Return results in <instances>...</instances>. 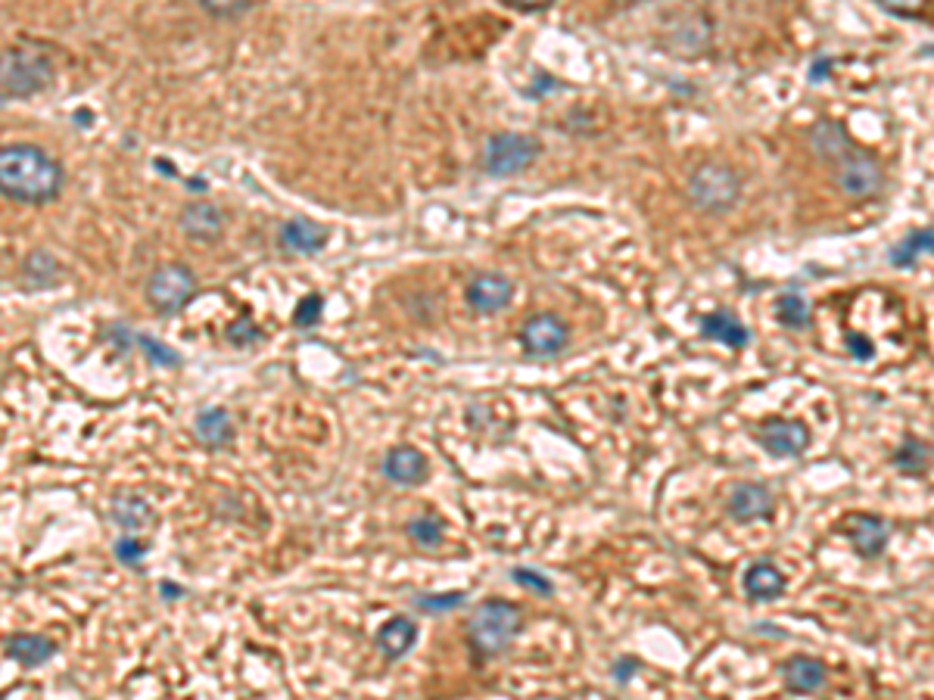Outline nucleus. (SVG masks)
<instances>
[{
	"mask_svg": "<svg viewBox=\"0 0 934 700\" xmlns=\"http://www.w3.org/2000/svg\"><path fill=\"white\" fill-rule=\"evenodd\" d=\"M160 595H165V601H178V598H184V589L165 579V582H160Z\"/></svg>",
	"mask_w": 934,
	"mask_h": 700,
	"instance_id": "obj_37",
	"label": "nucleus"
},
{
	"mask_svg": "<svg viewBox=\"0 0 934 700\" xmlns=\"http://www.w3.org/2000/svg\"><path fill=\"white\" fill-rule=\"evenodd\" d=\"M568 343L570 327L551 312L530 314L520 327V346L527 355H536V358H554V355L568 349Z\"/></svg>",
	"mask_w": 934,
	"mask_h": 700,
	"instance_id": "obj_8",
	"label": "nucleus"
},
{
	"mask_svg": "<svg viewBox=\"0 0 934 700\" xmlns=\"http://www.w3.org/2000/svg\"><path fill=\"white\" fill-rule=\"evenodd\" d=\"M138 346H144V355H147L153 365H163V368H182V355L172 349V346H165V343H156V340H150V336H138Z\"/></svg>",
	"mask_w": 934,
	"mask_h": 700,
	"instance_id": "obj_29",
	"label": "nucleus"
},
{
	"mask_svg": "<svg viewBox=\"0 0 934 700\" xmlns=\"http://www.w3.org/2000/svg\"><path fill=\"white\" fill-rule=\"evenodd\" d=\"M806 141H810V149H813L823 163H828V166H835L847 149L857 147L842 122H832V119L816 122V125L810 129V134H806Z\"/></svg>",
	"mask_w": 934,
	"mask_h": 700,
	"instance_id": "obj_20",
	"label": "nucleus"
},
{
	"mask_svg": "<svg viewBox=\"0 0 934 700\" xmlns=\"http://www.w3.org/2000/svg\"><path fill=\"white\" fill-rule=\"evenodd\" d=\"M514 10H524V13H536V10H549L554 0H505Z\"/></svg>",
	"mask_w": 934,
	"mask_h": 700,
	"instance_id": "obj_36",
	"label": "nucleus"
},
{
	"mask_svg": "<svg viewBox=\"0 0 934 700\" xmlns=\"http://www.w3.org/2000/svg\"><path fill=\"white\" fill-rule=\"evenodd\" d=\"M844 533H847V538H850L854 552L860 554V557H866V560H876V557H881L884 548H888V538H891L888 523L876 514L847 516Z\"/></svg>",
	"mask_w": 934,
	"mask_h": 700,
	"instance_id": "obj_11",
	"label": "nucleus"
},
{
	"mask_svg": "<svg viewBox=\"0 0 934 700\" xmlns=\"http://www.w3.org/2000/svg\"><path fill=\"white\" fill-rule=\"evenodd\" d=\"M384 477L396 486H421L430 477V462L415 445H396L386 452Z\"/></svg>",
	"mask_w": 934,
	"mask_h": 700,
	"instance_id": "obj_13",
	"label": "nucleus"
},
{
	"mask_svg": "<svg viewBox=\"0 0 934 700\" xmlns=\"http://www.w3.org/2000/svg\"><path fill=\"white\" fill-rule=\"evenodd\" d=\"M197 293H200L197 275L182 262L160 265L147 280V302L156 314H178L197 299Z\"/></svg>",
	"mask_w": 934,
	"mask_h": 700,
	"instance_id": "obj_5",
	"label": "nucleus"
},
{
	"mask_svg": "<svg viewBox=\"0 0 934 700\" xmlns=\"http://www.w3.org/2000/svg\"><path fill=\"white\" fill-rule=\"evenodd\" d=\"M374 642H377L381 657L389 660V664H396V660L408 657L415 642H418V623L411 616H405V613H396V616H389L384 626L377 629Z\"/></svg>",
	"mask_w": 934,
	"mask_h": 700,
	"instance_id": "obj_14",
	"label": "nucleus"
},
{
	"mask_svg": "<svg viewBox=\"0 0 934 700\" xmlns=\"http://www.w3.org/2000/svg\"><path fill=\"white\" fill-rule=\"evenodd\" d=\"M3 654H7V660H17L25 669H35V666L54 660L56 642L47 635H37V632H17V635L3 638Z\"/></svg>",
	"mask_w": 934,
	"mask_h": 700,
	"instance_id": "obj_15",
	"label": "nucleus"
},
{
	"mask_svg": "<svg viewBox=\"0 0 934 700\" xmlns=\"http://www.w3.org/2000/svg\"><path fill=\"white\" fill-rule=\"evenodd\" d=\"M726 511L735 523H757V520H770L776 511V498L767 486L760 482H735L726 498Z\"/></svg>",
	"mask_w": 934,
	"mask_h": 700,
	"instance_id": "obj_10",
	"label": "nucleus"
},
{
	"mask_svg": "<svg viewBox=\"0 0 934 700\" xmlns=\"http://www.w3.org/2000/svg\"><path fill=\"white\" fill-rule=\"evenodd\" d=\"M54 78L51 59L29 47H7L3 51V69H0V85H3V100H25L41 93Z\"/></svg>",
	"mask_w": 934,
	"mask_h": 700,
	"instance_id": "obj_4",
	"label": "nucleus"
},
{
	"mask_svg": "<svg viewBox=\"0 0 934 700\" xmlns=\"http://www.w3.org/2000/svg\"><path fill=\"white\" fill-rule=\"evenodd\" d=\"M112 552H116V560H119V564H125V567H138V564H141V560H144V557H147V545H144V542H138V538H119V545H116V548H112Z\"/></svg>",
	"mask_w": 934,
	"mask_h": 700,
	"instance_id": "obj_32",
	"label": "nucleus"
},
{
	"mask_svg": "<svg viewBox=\"0 0 934 700\" xmlns=\"http://www.w3.org/2000/svg\"><path fill=\"white\" fill-rule=\"evenodd\" d=\"M514 296V284L505 275H476L468 290H464V299L468 305L480 314H495L502 309L512 305Z\"/></svg>",
	"mask_w": 934,
	"mask_h": 700,
	"instance_id": "obj_12",
	"label": "nucleus"
},
{
	"mask_svg": "<svg viewBox=\"0 0 934 700\" xmlns=\"http://www.w3.org/2000/svg\"><path fill=\"white\" fill-rule=\"evenodd\" d=\"M701 333L714 343H723L729 349H745L751 343V333L748 327L735 318L733 312H714L701 318Z\"/></svg>",
	"mask_w": 934,
	"mask_h": 700,
	"instance_id": "obj_22",
	"label": "nucleus"
},
{
	"mask_svg": "<svg viewBox=\"0 0 934 700\" xmlns=\"http://www.w3.org/2000/svg\"><path fill=\"white\" fill-rule=\"evenodd\" d=\"M928 458H932L928 445L919 443V440H906V443L898 448V455H894V464H898L903 474H913V477H919V474H925V467H928Z\"/></svg>",
	"mask_w": 934,
	"mask_h": 700,
	"instance_id": "obj_26",
	"label": "nucleus"
},
{
	"mask_svg": "<svg viewBox=\"0 0 934 700\" xmlns=\"http://www.w3.org/2000/svg\"><path fill=\"white\" fill-rule=\"evenodd\" d=\"M741 586H745V595L751 601H776L785 591V573L779 570L772 560H757L745 570Z\"/></svg>",
	"mask_w": 934,
	"mask_h": 700,
	"instance_id": "obj_21",
	"label": "nucleus"
},
{
	"mask_svg": "<svg viewBox=\"0 0 934 700\" xmlns=\"http://www.w3.org/2000/svg\"><path fill=\"white\" fill-rule=\"evenodd\" d=\"M928 249H934V231H913V234L903 240V243L894 246L891 262L903 268V265H913V262H916L922 253H928Z\"/></svg>",
	"mask_w": 934,
	"mask_h": 700,
	"instance_id": "obj_25",
	"label": "nucleus"
},
{
	"mask_svg": "<svg viewBox=\"0 0 934 700\" xmlns=\"http://www.w3.org/2000/svg\"><path fill=\"white\" fill-rule=\"evenodd\" d=\"M281 246L290 249L296 256H315L325 249V243L330 240V231L321 222H311V219H290V222L281 224Z\"/></svg>",
	"mask_w": 934,
	"mask_h": 700,
	"instance_id": "obj_16",
	"label": "nucleus"
},
{
	"mask_svg": "<svg viewBox=\"0 0 934 700\" xmlns=\"http://www.w3.org/2000/svg\"><path fill=\"white\" fill-rule=\"evenodd\" d=\"M881 7L894 16H916L919 10L925 7V0H881Z\"/></svg>",
	"mask_w": 934,
	"mask_h": 700,
	"instance_id": "obj_35",
	"label": "nucleus"
},
{
	"mask_svg": "<svg viewBox=\"0 0 934 700\" xmlns=\"http://www.w3.org/2000/svg\"><path fill=\"white\" fill-rule=\"evenodd\" d=\"M741 200V178L733 166L726 163H701V166L689 175V203L716 215L726 212Z\"/></svg>",
	"mask_w": 934,
	"mask_h": 700,
	"instance_id": "obj_3",
	"label": "nucleus"
},
{
	"mask_svg": "<svg viewBox=\"0 0 934 700\" xmlns=\"http://www.w3.org/2000/svg\"><path fill=\"white\" fill-rule=\"evenodd\" d=\"M321 309H325V299L318 293L311 296H303L299 299V305H296L294 312V324L296 327H311V324H318V318H321Z\"/></svg>",
	"mask_w": 934,
	"mask_h": 700,
	"instance_id": "obj_31",
	"label": "nucleus"
},
{
	"mask_svg": "<svg viewBox=\"0 0 934 700\" xmlns=\"http://www.w3.org/2000/svg\"><path fill=\"white\" fill-rule=\"evenodd\" d=\"M832 168H835V181H838V187L850 200H869L884 187V168H881V163L872 153H866L860 147L847 149Z\"/></svg>",
	"mask_w": 934,
	"mask_h": 700,
	"instance_id": "obj_7",
	"label": "nucleus"
},
{
	"mask_svg": "<svg viewBox=\"0 0 934 700\" xmlns=\"http://www.w3.org/2000/svg\"><path fill=\"white\" fill-rule=\"evenodd\" d=\"M524 629V613L512 601H483L476 604V610L468 620V645L476 654V660H493L502 657L508 647L514 645V638Z\"/></svg>",
	"mask_w": 934,
	"mask_h": 700,
	"instance_id": "obj_2",
	"label": "nucleus"
},
{
	"mask_svg": "<svg viewBox=\"0 0 934 700\" xmlns=\"http://www.w3.org/2000/svg\"><path fill=\"white\" fill-rule=\"evenodd\" d=\"M408 535L421 548H437L442 542V520H437V516H418V520L408 523Z\"/></svg>",
	"mask_w": 934,
	"mask_h": 700,
	"instance_id": "obj_27",
	"label": "nucleus"
},
{
	"mask_svg": "<svg viewBox=\"0 0 934 700\" xmlns=\"http://www.w3.org/2000/svg\"><path fill=\"white\" fill-rule=\"evenodd\" d=\"M539 141L530 137V134H517V131H502V134H493L486 141V149H483V168L486 175L493 178H512V175H520L524 168H530L539 156Z\"/></svg>",
	"mask_w": 934,
	"mask_h": 700,
	"instance_id": "obj_6",
	"label": "nucleus"
},
{
	"mask_svg": "<svg viewBox=\"0 0 934 700\" xmlns=\"http://www.w3.org/2000/svg\"><path fill=\"white\" fill-rule=\"evenodd\" d=\"M182 231L200 243H216L224 231V215L209 200H194L182 209Z\"/></svg>",
	"mask_w": 934,
	"mask_h": 700,
	"instance_id": "obj_18",
	"label": "nucleus"
},
{
	"mask_svg": "<svg viewBox=\"0 0 934 700\" xmlns=\"http://www.w3.org/2000/svg\"><path fill=\"white\" fill-rule=\"evenodd\" d=\"M782 679H785V688L791 695H816L828 682V673H825L823 660L806 657V654H794L782 666Z\"/></svg>",
	"mask_w": 934,
	"mask_h": 700,
	"instance_id": "obj_19",
	"label": "nucleus"
},
{
	"mask_svg": "<svg viewBox=\"0 0 934 700\" xmlns=\"http://www.w3.org/2000/svg\"><path fill=\"white\" fill-rule=\"evenodd\" d=\"M464 591H446V595H418L415 604L424 610V613H449L464 604Z\"/></svg>",
	"mask_w": 934,
	"mask_h": 700,
	"instance_id": "obj_28",
	"label": "nucleus"
},
{
	"mask_svg": "<svg viewBox=\"0 0 934 700\" xmlns=\"http://www.w3.org/2000/svg\"><path fill=\"white\" fill-rule=\"evenodd\" d=\"M200 7L212 16H238L250 7V0H200Z\"/></svg>",
	"mask_w": 934,
	"mask_h": 700,
	"instance_id": "obj_34",
	"label": "nucleus"
},
{
	"mask_svg": "<svg viewBox=\"0 0 934 700\" xmlns=\"http://www.w3.org/2000/svg\"><path fill=\"white\" fill-rule=\"evenodd\" d=\"M512 579L517 582V586H524V589H530V591H536V595H542V598H551V595H554V586H551V579H546V576H542L539 570L514 567Z\"/></svg>",
	"mask_w": 934,
	"mask_h": 700,
	"instance_id": "obj_30",
	"label": "nucleus"
},
{
	"mask_svg": "<svg viewBox=\"0 0 934 700\" xmlns=\"http://www.w3.org/2000/svg\"><path fill=\"white\" fill-rule=\"evenodd\" d=\"M757 443L763 445L772 458H801L810 448V430L794 418H767L757 426Z\"/></svg>",
	"mask_w": 934,
	"mask_h": 700,
	"instance_id": "obj_9",
	"label": "nucleus"
},
{
	"mask_svg": "<svg viewBox=\"0 0 934 700\" xmlns=\"http://www.w3.org/2000/svg\"><path fill=\"white\" fill-rule=\"evenodd\" d=\"M112 520L122 526V530H138V526H153V520H156V514H153V508H150L147 501L141 496H119L112 498V508H110Z\"/></svg>",
	"mask_w": 934,
	"mask_h": 700,
	"instance_id": "obj_23",
	"label": "nucleus"
},
{
	"mask_svg": "<svg viewBox=\"0 0 934 700\" xmlns=\"http://www.w3.org/2000/svg\"><path fill=\"white\" fill-rule=\"evenodd\" d=\"M194 436H197L206 448H212V452L228 448V445L234 443L238 430H234V421H231L228 408H221V405L200 408V411H197V418H194Z\"/></svg>",
	"mask_w": 934,
	"mask_h": 700,
	"instance_id": "obj_17",
	"label": "nucleus"
},
{
	"mask_svg": "<svg viewBox=\"0 0 934 700\" xmlns=\"http://www.w3.org/2000/svg\"><path fill=\"white\" fill-rule=\"evenodd\" d=\"M0 190L13 203H51L63 190V166L35 144H7L0 149Z\"/></svg>",
	"mask_w": 934,
	"mask_h": 700,
	"instance_id": "obj_1",
	"label": "nucleus"
},
{
	"mask_svg": "<svg viewBox=\"0 0 934 700\" xmlns=\"http://www.w3.org/2000/svg\"><path fill=\"white\" fill-rule=\"evenodd\" d=\"M810 318H813V312H810L804 296L785 293L779 299V321H782V327H788V331H804L806 324H810Z\"/></svg>",
	"mask_w": 934,
	"mask_h": 700,
	"instance_id": "obj_24",
	"label": "nucleus"
},
{
	"mask_svg": "<svg viewBox=\"0 0 934 700\" xmlns=\"http://www.w3.org/2000/svg\"><path fill=\"white\" fill-rule=\"evenodd\" d=\"M224 336H228V343H231V346H250V343L262 340V331H259L256 324H250V318H240V321H234V324H228Z\"/></svg>",
	"mask_w": 934,
	"mask_h": 700,
	"instance_id": "obj_33",
	"label": "nucleus"
}]
</instances>
